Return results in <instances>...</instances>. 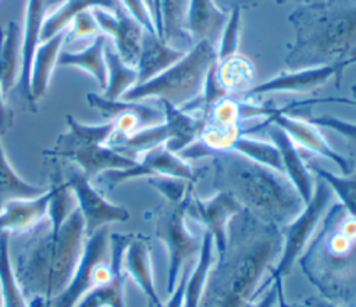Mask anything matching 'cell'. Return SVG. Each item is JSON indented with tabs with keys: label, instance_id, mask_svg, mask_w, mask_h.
<instances>
[{
	"label": "cell",
	"instance_id": "cell-1",
	"mask_svg": "<svg viewBox=\"0 0 356 307\" xmlns=\"http://www.w3.org/2000/svg\"><path fill=\"white\" fill-rule=\"evenodd\" d=\"M281 250L280 226L242 210L229 222L227 247L209 274L200 307H245Z\"/></svg>",
	"mask_w": 356,
	"mask_h": 307
},
{
	"label": "cell",
	"instance_id": "cell-2",
	"mask_svg": "<svg viewBox=\"0 0 356 307\" xmlns=\"http://www.w3.org/2000/svg\"><path fill=\"white\" fill-rule=\"evenodd\" d=\"M29 236L15 258L14 275L29 307H50L71 281L85 243V224L78 207L57 231L44 219Z\"/></svg>",
	"mask_w": 356,
	"mask_h": 307
},
{
	"label": "cell",
	"instance_id": "cell-3",
	"mask_svg": "<svg viewBox=\"0 0 356 307\" xmlns=\"http://www.w3.org/2000/svg\"><path fill=\"white\" fill-rule=\"evenodd\" d=\"M288 21L295 33L284 60L289 71L356 57V0L302 4Z\"/></svg>",
	"mask_w": 356,
	"mask_h": 307
},
{
	"label": "cell",
	"instance_id": "cell-4",
	"mask_svg": "<svg viewBox=\"0 0 356 307\" xmlns=\"http://www.w3.org/2000/svg\"><path fill=\"white\" fill-rule=\"evenodd\" d=\"M217 192L231 194L243 210L256 218L282 226L305 207L298 190L282 172L257 164L236 151L213 154Z\"/></svg>",
	"mask_w": 356,
	"mask_h": 307
},
{
	"label": "cell",
	"instance_id": "cell-5",
	"mask_svg": "<svg viewBox=\"0 0 356 307\" xmlns=\"http://www.w3.org/2000/svg\"><path fill=\"white\" fill-rule=\"evenodd\" d=\"M298 260L327 300L345 306L356 301V218L339 203L330 208L318 233Z\"/></svg>",
	"mask_w": 356,
	"mask_h": 307
},
{
	"label": "cell",
	"instance_id": "cell-6",
	"mask_svg": "<svg viewBox=\"0 0 356 307\" xmlns=\"http://www.w3.org/2000/svg\"><path fill=\"white\" fill-rule=\"evenodd\" d=\"M216 61V46L207 40L197 42L170 68L150 81L135 85L121 99L127 101L159 99L184 108L202 94L206 76Z\"/></svg>",
	"mask_w": 356,
	"mask_h": 307
},
{
	"label": "cell",
	"instance_id": "cell-7",
	"mask_svg": "<svg viewBox=\"0 0 356 307\" xmlns=\"http://www.w3.org/2000/svg\"><path fill=\"white\" fill-rule=\"evenodd\" d=\"M65 124L67 131L57 138L54 146L43 150L46 157L70 160L90 181L106 171L125 169L135 164L136 160L125 157L108 146L115 132L111 121L89 125L67 114Z\"/></svg>",
	"mask_w": 356,
	"mask_h": 307
},
{
	"label": "cell",
	"instance_id": "cell-8",
	"mask_svg": "<svg viewBox=\"0 0 356 307\" xmlns=\"http://www.w3.org/2000/svg\"><path fill=\"white\" fill-rule=\"evenodd\" d=\"M332 194L334 193L330 186L323 179L317 178L312 199L305 204L302 211L292 221L284 225V229L281 231L282 250L280 258L277 260V264L271 269L268 278L263 282V285L259 286L254 299L260 296L261 289L270 288L275 279H282L289 272L293 263L302 256L306 244L309 243V239L317 228V224L321 221L323 214L328 208Z\"/></svg>",
	"mask_w": 356,
	"mask_h": 307
},
{
	"label": "cell",
	"instance_id": "cell-9",
	"mask_svg": "<svg viewBox=\"0 0 356 307\" xmlns=\"http://www.w3.org/2000/svg\"><path fill=\"white\" fill-rule=\"evenodd\" d=\"M111 274L110 233L104 226L86 236L75 272L65 289L53 300V307H75L92 288L108 281Z\"/></svg>",
	"mask_w": 356,
	"mask_h": 307
},
{
	"label": "cell",
	"instance_id": "cell-10",
	"mask_svg": "<svg viewBox=\"0 0 356 307\" xmlns=\"http://www.w3.org/2000/svg\"><path fill=\"white\" fill-rule=\"evenodd\" d=\"M185 203L186 200L179 204L165 203L156 211L154 217V235L164 244L168 256V293L174 290L184 263L193 254H199L202 246V240L192 235L186 228Z\"/></svg>",
	"mask_w": 356,
	"mask_h": 307
},
{
	"label": "cell",
	"instance_id": "cell-11",
	"mask_svg": "<svg viewBox=\"0 0 356 307\" xmlns=\"http://www.w3.org/2000/svg\"><path fill=\"white\" fill-rule=\"evenodd\" d=\"M100 176L104 186H107L108 189H114L124 182L138 178L174 176L193 182L195 171L184 157L170 151L168 149H165V146H159L142 154L134 165L125 169L106 171Z\"/></svg>",
	"mask_w": 356,
	"mask_h": 307
},
{
	"label": "cell",
	"instance_id": "cell-12",
	"mask_svg": "<svg viewBox=\"0 0 356 307\" xmlns=\"http://www.w3.org/2000/svg\"><path fill=\"white\" fill-rule=\"evenodd\" d=\"M85 224L86 236L114 222H125L129 213L124 206L108 201L79 169H70L65 178Z\"/></svg>",
	"mask_w": 356,
	"mask_h": 307
},
{
	"label": "cell",
	"instance_id": "cell-13",
	"mask_svg": "<svg viewBox=\"0 0 356 307\" xmlns=\"http://www.w3.org/2000/svg\"><path fill=\"white\" fill-rule=\"evenodd\" d=\"M356 64V57L337 64H327L318 67H307L293 71H284L271 79L253 86L243 97L261 96L267 93H302L310 92L323 86L330 79H334L335 86H341L342 75L348 67Z\"/></svg>",
	"mask_w": 356,
	"mask_h": 307
},
{
	"label": "cell",
	"instance_id": "cell-14",
	"mask_svg": "<svg viewBox=\"0 0 356 307\" xmlns=\"http://www.w3.org/2000/svg\"><path fill=\"white\" fill-rule=\"evenodd\" d=\"M242 210V206L225 192H217L209 199L191 194L185 203V215L203 225L204 231L211 235L217 257H220L227 247L231 219Z\"/></svg>",
	"mask_w": 356,
	"mask_h": 307
},
{
	"label": "cell",
	"instance_id": "cell-15",
	"mask_svg": "<svg viewBox=\"0 0 356 307\" xmlns=\"http://www.w3.org/2000/svg\"><path fill=\"white\" fill-rule=\"evenodd\" d=\"M86 100L92 108L114 124V133L120 136H128L138 129L160 124L164 119L163 110L145 106L140 101L110 100L97 93H88Z\"/></svg>",
	"mask_w": 356,
	"mask_h": 307
},
{
	"label": "cell",
	"instance_id": "cell-16",
	"mask_svg": "<svg viewBox=\"0 0 356 307\" xmlns=\"http://www.w3.org/2000/svg\"><path fill=\"white\" fill-rule=\"evenodd\" d=\"M267 124H274L280 126L295 144H299L300 147L309 150L316 156L331 160L335 165L341 168L343 175L352 174L350 161L331 147L325 136L320 132V126L314 125L313 122L291 117L288 114H284L281 110L273 108L270 117L267 118Z\"/></svg>",
	"mask_w": 356,
	"mask_h": 307
},
{
	"label": "cell",
	"instance_id": "cell-17",
	"mask_svg": "<svg viewBox=\"0 0 356 307\" xmlns=\"http://www.w3.org/2000/svg\"><path fill=\"white\" fill-rule=\"evenodd\" d=\"M92 14L103 35L113 39L120 57L129 65H136L145 28L121 6L115 11L93 8Z\"/></svg>",
	"mask_w": 356,
	"mask_h": 307
},
{
	"label": "cell",
	"instance_id": "cell-18",
	"mask_svg": "<svg viewBox=\"0 0 356 307\" xmlns=\"http://www.w3.org/2000/svg\"><path fill=\"white\" fill-rule=\"evenodd\" d=\"M134 233H111L110 235V250H111V265L113 274L108 281L92 288L75 307H125L124 303V285L125 271L122 267L124 250Z\"/></svg>",
	"mask_w": 356,
	"mask_h": 307
},
{
	"label": "cell",
	"instance_id": "cell-19",
	"mask_svg": "<svg viewBox=\"0 0 356 307\" xmlns=\"http://www.w3.org/2000/svg\"><path fill=\"white\" fill-rule=\"evenodd\" d=\"M228 15L216 0H188L184 15L185 33L193 44L207 40L216 46Z\"/></svg>",
	"mask_w": 356,
	"mask_h": 307
},
{
	"label": "cell",
	"instance_id": "cell-20",
	"mask_svg": "<svg viewBox=\"0 0 356 307\" xmlns=\"http://www.w3.org/2000/svg\"><path fill=\"white\" fill-rule=\"evenodd\" d=\"M50 189L36 197L14 199L0 208V232H29L47 219Z\"/></svg>",
	"mask_w": 356,
	"mask_h": 307
},
{
	"label": "cell",
	"instance_id": "cell-21",
	"mask_svg": "<svg viewBox=\"0 0 356 307\" xmlns=\"http://www.w3.org/2000/svg\"><path fill=\"white\" fill-rule=\"evenodd\" d=\"M65 40V31L57 33L56 36L43 40L35 50V56L29 72V99L28 107L31 111H36V104L47 92L51 81L53 71L57 65V60L61 51V46Z\"/></svg>",
	"mask_w": 356,
	"mask_h": 307
},
{
	"label": "cell",
	"instance_id": "cell-22",
	"mask_svg": "<svg viewBox=\"0 0 356 307\" xmlns=\"http://www.w3.org/2000/svg\"><path fill=\"white\" fill-rule=\"evenodd\" d=\"M268 136L280 151L284 174L292 182V185L298 190L299 196L302 197L303 203L306 204L312 199L313 192H314L316 181L312 175V171L309 169L305 160L296 150L295 143L289 139V136L280 126L270 124Z\"/></svg>",
	"mask_w": 356,
	"mask_h": 307
},
{
	"label": "cell",
	"instance_id": "cell-23",
	"mask_svg": "<svg viewBox=\"0 0 356 307\" xmlns=\"http://www.w3.org/2000/svg\"><path fill=\"white\" fill-rule=\"evenodd\" d=\"M184 54L185 51L172 47L157 33L145 29L140 42L139 57L135 65L138 71V83H143L157 76L172 64H175L179 58H182Z\"/></svg>",
	"mask_w": 356,
	"mask_h": 307
},
{
	"label": "cell",
	"instance_id": "cell-24",
	"mask_svg": "<svg viewBox=\"0 0 356 307\" xmlns=\"http://www.w3.org/2000/svg\"><path fill=\"white\" fill-rule=\"evenodd\" d=\"M46 0H26L25 19L22 29V44H21V75L19 85L21 93L28 103L29 99V72L35 50L39 46L44 18H46Z\"/></svg>",
	"mask_w": 356,
	"mask_h": 307
},
{
	"label": "cell",
	"instance_id": "cell-25",
	"mask_svg": "<svg viewBox=\"0 0 356 307\" xmlns=\"http://www.w3.org/2000/svg\"><path fill=\"white\" fill-rule=\"evenodd\" d=\"M122 267L125 274L129 275L140 288L149 303L154 304L156 307H163V303L154 288L150 250L145 239L134 235V238L129 240L124 250Z\"/></svg>",
	"mask_w": 356,
	"mask_h": 307
},
{
	"label": "cell",
	"instance_id": "cell-26",
	"mask_svg": "<svg viewBox=\"0 0 356 307\" xmlns=\"http://www.w3.org/2000/svg\"><path fill=\"white\" fill-rule=\"evenodd\" d=\"M21 44L22 32L17 22L10 21L6 29L0 26V85L6 99L19 82Z\"/></svg>",
	"mask_w": 356,
	"mask_h": 307
},
{
	"label": "cell",
	"instance_id": "cell-27",
	"mask_svg": "<svg viewBox=\"0 0 356 307\" xmlns=\"http://www.w3.org/2000/svg\"><path fill=\"white\" fill-rule=\"evenodd\" d=\"M214 69L228 96H245L254 86L256 67L250 58L241 53L216 61Z\"/></svg>",
	"mask_w": 356,
	"mask_h": 307
},
{
	"label": "cell",
	"instance_id": "cell-28",
	"mask_svg": "<svg viewBox=\"0 0 356 307\" xmlns=\"http://www.w3.org/2000/svg\"><path fill=\"white\" fill-rule=\"evenodd\" d=\"M107 44V36L99 35L93 42L81 51H60L57 65L74 67L89 74L102 90L106 89L107 72L104 63V47Z\"/></svg>",
	"mask_w": 356,
	"mask_h": 307
},
{
	"label": "cell",
	"instance_id": "cell-29",
	"mask_svg": "<svg viewBox=\"0 0 356 307\" xmlns=\"http://www.w3.org/2000/svg\"><path fill=\"white\" fill-rule=\"evenodd\" d=\"M160 104L164 114V122L170 131V139L164 146L170 151L179 154L197 140L200 122L185 110L175 107L168 101H160Z\"/></svg>",
	"mask_w": 356,
	"mask_h": 307
},
{
	"label": "cell",
	"instance_id": "cell-30",
	"mask_svg": "<svg viewBox=\"0 0 356 307\" xmlns=\"http://www.w3.org/2000/svg\"><path fill=\"white\" fill-rule=\"evenodd\" d=\"M121 4L118 0H64L54 11L46 15L40 40H47L60 32H64L71 21L81 13L93 8L115 11Z\"/></svg>",
	"mask_w": 356,
	"mask_h": 307
},
{
	"label": "cell",
	"instance_id": "cell-31",
	"mask_svg": "<svg viewBox=\"0 0 356 307\" xmlns=\"http://www.w3.org/2000/svg\"><path fill=\"white\" fill-rule=\"evenodd\" d=\"M104 63L107 83L102 96L110 100H118L138 83V71L134 65L127 64L114 46L108 43L104 47Z\"/></svg>",
	"mask_w": 356,
	"mask_h": 307
},
{
	"label": "cell",
	"instance_id": "cell-32",
	"mask_svg": "<svg viewBox=\"0 0 356 307\" xmlns=\"http://www.w3.org/2000/svg\"><path fill=\"white\" fill-rule=\"evenodd\" d=\"M214 260V242L209 232L204 231L202 238L200 251L197 254L196 265L192 274L186 278L185 292H184V307H199L204 288L209 279V274L213 267Z\"/></svg>",
	"mask_w": 356,
	"mask_h": 307
},
{
	"label": "cell",
	"instance_id": "cell-33",
	"mask_svg": "<svg viewBox=\"0 0 356 307\" xmlns=\"http://www.w3.org/2000/svg\"><path fill=\"white\" fill-rule=\"evenodd\" d=\"M44 192L46 189L26 182L15 172L0 142V208L10 200L36 197Z\"/></svg>",
	"mask_w": 356,
	"mask_h": 307
},
{
	"label": "cell",
	"instance_id": "cell-34",
	"mask_svg": "<svg viewBox=\"0 0 356 307\" xmlns=\"http://www.w3.org/2000/svg\"><path fill=\"white\" fill-rule=\"evenodd\" d=\"M0 293L3 307H29L10 260V233L0 232Z\"/></svg>",
	"mask_w": 356,
	"mask_h": 307
},
{
	"label": "cell",
	"instance_id": "cell-35",
	"mask_svg": "<svg viewBox=\"0 0 356 307\" xmlns=\"http://www.w3.org/2000/svg\"><path fill=\"white\" fill-rule=\"evenodd\" d=\"M50 200H49V213L47 219L51 231H57L65 218L76 207L75 196L68 186L67 181L61 176L60 172L51 176L50 185Z\"/></svg>",
	"mask_w": 356,
	"mask_h": 307
},
{
	"label": "cell",
	"instance_id": "cell-36",
	"mask_svg": "<svg viewBox=\"0 0 356 307\" xmlns=\"http://www.w3.org/2000/svg\"><path fill=\"white\" fill-rule=\"evenodd\" d=\"M229 150L236 151L241 156H243L257 164L266 165L271 169H275V171L284 174L280 151L273 142L270 143V142L253 139V138H249L242 133L235 139V142L232 143Z\"/></svg>",
	"mask_w": 356,
	"mask_h": 307
},
{
	"label": "cell",
	"instance_id": "cell-37",
	"mask_svg": "<svg viewBox=\"0 0 356 307\" xmlns=\"http://www.w3.org/2000/svg\"><path fill=\"white\" fill-rule=\"evenodd\" d=\"M309 169L323 179L339 200L346 213L356 218V175H335L321 167L310 165Z\"/></svg>",
	"mask_w": 356,
	"mask_h": 307
},
{
	"label": "cell",
	"instance_id": "cell-38",
	"mask_svg": "<svg viewBox=\"0 0 356 307\" xmlns=\"http://www.w3.org/2000/svg\"><path fill=\"white\" fill-rule=\"evenodd\" d=\"M188 0H160V38L172 46L177 39H188L184 29V15Z\"/></svg>",
	"mask_w": 356,
	"mask_h": 307
},
{
	"label": "cell",
	"instance_id": "cell-39",
	"mask_svg": "<svg viewBox=\"0 0 356 307\" xmlns=\"http://www.w3.org/2000/svg\"><path fill=\"white\" fill-rule=\"evenodd\" d=\"M241 8H231L228 19L222 28V32L216 44L217 50V61L227 58L235 53H238L239 38H241Z\"/></svg>",
	"mask_w": 356,
	"mask_h": 307
},
{
	"label": "cell",
	"instance_id": "cell-40",
	"mask_svg": "<svg viewBox=\"0 0 356 307\" xmlns=\"http://www.w3.org/2000/svg\"><path fill=\"white\" fill-rule=\"evenodd\" d=\"M147 182L165 199V203L171 204L184 203L191 196V186L193 183L174 176H154L149 178Z\"/></svg>",
	"mask_w": 356,
	"mask_h": 307
},
{
	"label": "cell",
	"instance_id": "cell-41",
	"mask_svg": "<svg viewBox=\"0 0 356 307\" xmlns=\"http://www.w3.org/2000/svg\"><path fill=\"white\" fill-rule=\"evenodd\" d=\"M102 35V31L92 14V10L83 11L78 14L68 28L65 29V40L64 43H72L79 39H88L92 38L95 39L96 36Z\"/></svg>",
	"mask_w": 356,
	"mask_h": 307
},
{
	"label": "cell",
	"instance_id": "cell-42",
	"mask_svg": "<svg viewBox=\"0 0 356 307\" xmlns=\"http://www.w3.org/2000/svg\"><path fill=\"white\" fill-rule=\"evenodd\" d=\"M309 121L320 128H328L337 132L339 136H342L348 142L352 151L356 153V122H349L328 114L312 117Z\"/></svg>",
	"mask_w": 356,
	"mask_h": 307
},
{
	"label": "cell",
	"instance_id": "cell-43",
	"mask_svg": "<svg viewBox=\"0 0 356 307\" xmlns=\"http://www.w3.org/2000/svg\"><path fill=\"white\" fill-rule=\"evenodd\" d=\"M118 3H120L121 7H122L129 15H132L146 31L157 33L153 14H152V11L149 10L147 4H146L143 0H118Z\"/></svg>",
	"mask_w": 356,
	"mask_h": 307
},
{
	"label": "cell",
	"instance_id": "cell-44",
	"mask_svg": "<svg viewBox=\"0 0 356 307\" xmlns=\"http://www.w3.org/2000/svg\"><path fill=\"white\" fill-rule=\"evenodd\" d=\"M13 121H14V113L11 107H8L7 99L4 97L1 85H0V136L6 135L11 129Z\"/></svg>",
	"mask_w": 356,
	"mask_h": 307
},
{
	"label": "cell",
	"instance_id": "cell-45",
	"mask_svg": "<svg viewBox=\"0 0 356 307\" xmlns=\"http://www.w3.org/2000/svg\"><path fill=\"white\" fill-rule=\"evenodd\" d=\"M275 304H277V282L274 281L270 285V289L263 296H259L257 300L249 301L245 307H274Z\"/></svg>",
	"mask_w": 356,
	"mask_h": 307
},
{
	"label": "cell",
	"instance_id": "cell-46",
	"mask_svg": "<svg viewBox=\"0 0 356 307\" xmlns=\"http://www.w3.org/2000/svg\"><path fill=\"white\" fill-rule=\"evenodd\" d=\"M185 282H186V276H182L174 290L170 293L171 297L168 299V301L165 303V306L163 307H184V292H185Z\"/></svg>",
	"mask_w": 356,
	"mask_h": 307
},
{
	"label": "cell",
	"instance_id": "cell-47",
	"mask_svg": "<svg viewBox=\"0 0 356 307\" xmlns=\"http://www.w3.org/2000/svg\"><path fill=\"white\" fill-rule=\"evenodd\" d=\"M302 307H342L334 301H330L327 299H321V297H307L303 301Z\"/></svg>",
	"mask_w": 356,
	"mask_h": 307
},
{
	"label": "cell",
	"instance_id": "cell-48",
	"mask_svg": "<svg viewBox=\"0 0 356 307\" xmlns=\"http://www.w3.org/2000/svg\"><path fill=\"white\" fill-rule=\"evenodd\" d=\"M228 3H229V7L231 8H234V7H236V8H249V7H254V6H257L261 0H227Z\"/></svg>",
	"mask_w": 356,
	"mask_h": 307
},
{
	"label": "cell",
	"instance_id": "cell-49",
	"mask_svg": "<svg viewBox=\"0 0 356 307\" xmlns=\"http://www.w3.org/2000/svg\"><path fill=\"white\" fill-rule=\"evenodd\" d=\"M277 282V307H286V301L284 299L282 290V279H275Z\"/></svg>",
	"mask_w": 356,
	"mask_h": 307
},
{
	"label": "cell",
	"instance_id": "cell-50",
	"mask_svg": "<svg viewBox=\"0 0 356 307\" xmlns=\"http://www.w3.org/2000/svg\"><path fill=\"white\" fill-rule=\"evenodd\" d=\"M302 4H313V3H320L323 0H300Z\"/></svg>",
	"mask_w": 356,
	"mask_h": 307
},
{
	"label": "cell",
	"instance_id": "cell-51",
	"mask_svg": "<svg viewBox=\"0 0 356 307\" xmlns=\"http://www.w3.org/2000/svg\"><path fill=\"white\" fill-rule=\"evenodd\" d=\"M289 1H295V0H275L277 4H285V3H289ZM296 1H300V0H296Z\"/></svg>",
	"mask_w": 356,
	"mask_h": 307
},
{
	"label": "cell",
	"instance_id": "cell-52",
	"mask_svg": "<svg viewBox=\"0 0 356 307\" xmlns=\"http://www.w3.org/2000/svg\"><path fill=\"white\" fill-rule=\"evenodd\" d=\"M286 307H302V306H295V304H288L286 303Z\"/></svg>",
	"mask_w": 356,
	"mask_h": 307
},
{
	"label": "cell",
	"instance_id": "cell-53",
	"mask_svg": "<svg viewBox=\"0 0 356 307\" xmlns=\"http://www.w3.org/2000/svg\"><path fill=\"white\" fill-rule=\"evenodd\" d=\"M147 307H156L154 304H152V303H147Z\"/></svg>",
	"mask_w": 356,
	"mask_h": 307
},
{
	"label": "cell",
	"instance_id": "cell-54",
	"mask_svg": "<svg viewBox=\"0 0 356 307\" xmlns=\"http://www.w3.org/2000/svg\"><path fill=\"white\" fill-rule=\"evenodd\" d=\"M353 92H355V93H356V85H355V86H353Z\"/></svg>",
	"mask_w": 356,
	"mask_h": 307
},
{
	"label": "cell",
	"instance_id": "cell-55",
	"mask_svg": "<svg viewBox=\"0 0 356 307\" xmlns=\"http://www.w3.org/2000/svg\"><path fill=\"white\" fill-rule=\"evenodd\" d=\"M355 94H356V93H355Z\"/></svg>",
	"mask_w": 356,
	"mask_h": 307
}]
</instances>
